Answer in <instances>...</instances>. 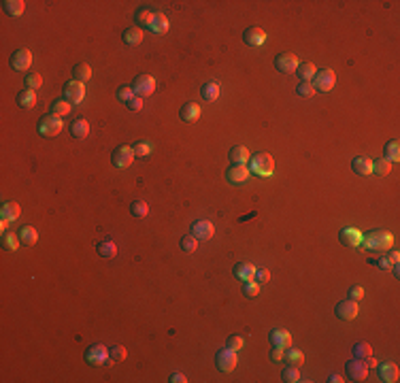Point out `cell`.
I'll list each match as a JSON object with an SVG mask.
<instances>
[{
    "mask_svg": "<svg viewBox=\"0 0 400 383\" xmlns=\"http://www.w3.org/2000/svg\"><path fill=\"white\" fill-rule=\"evenodd\" d=\"M200 96H203L207 103L217 100V98H219V83L217 81H207L203 88H200Z\"/></svg>",
    "mask_w": 400,
    "mask_h": 383,
    "instance_id": "obj_29",
    "label": "cell"
},
{
    "mask_svg": "<svg viewBox=\"0 0 400 383\" xmlns=\"http://www.w3.org/2000/svg\"><path fill=\"white\" fill-rule=\"evenodd\" d=\"M270 358H273V362H281L283 360V349L281 347H273V351H270Z\"/></svg>",
    "mask_w": 400,
    "mask_h": 383,
    "instance_id": "obj_56",
    "label": "cell"
},
{
    "mask_svg": "<svg viewBox=\"0 0 400 383\" xmlns=\"http://www.w3.org/2000/svg\"><path fill=\"white\" fill-rule=\"evenodd\" d=\"M215 364H217V368H219L222 373H232L234 368H236V364H238L236 351L234 349H228V347L219 349L215 353Z\"/></svg>",
    "mask_w": 400,
    "mask_h": 383,
    "instance_id": "obj_6",
    "label": "cell"
},
{
    "mask_svg": "<svg viewBox=\"0 0 400 383\" xmlns=\"http://www.w3.org/2000/svg\"><path fill=\"white\" fill-rule=\"evenodd\" d=\"M345 373L351 381H364L366 375H368V366H366V360H358L353 358L345 364Z\"/></svg>",
    "mask_w": 400,
    "mask_h": 383,
    "instance_id": "obj_12",
    "label": "cell"
},
{
    "mask_svg": "<svg viewBox=\"0 0 400 383\" xmlns=\"http://www.w3.org/2000/svg\"><path fill=\"white\" fill-rule=\"evenodd\" d=\"M134 22H136V26L141 28V30H143V28H147V30H149V28H151V22H153V13H151L147 7H141V9L136 11V15H134Z\"/></svg>",
    "mask_w": 400,
    "mask_h": 383,
    "instance_id": "obj_35",
    "label": "cell"
},
{
    "mask_svg": "<svg viewBox=\"0 0 400 383\" xmlns=\"http://www.w3.org/2000/svg\"><path fill=\"white\" fill-rule=\"evenodd\" d=\"M370 356H373V347H370L368 343L360 340V343L353 345V358H358V360H368Z\"/></svg>",
    "mask_w": 400,
    "mask_h": 383,
    "instance_id": "obj_39",
    "label": "cell"
},
{
    "mask_svg": "<svg viewBox=\"0 0 400 383\" xmlns=\"http://www.w3.org/2000/svg\"><path fill=\"white\" fill-rule=\"evenodd\" d=\"M328 381H330V383H343L345 379H343L341 375H330V377H328Z\"/></svg>",
    "mask_w": 400,
    "mask_h": 383,
    "instance_id": "obj_59",
    "label": "cell"
},
{
    "mask_svg": "<svg viewBox=\"0 0 400 383\" xmlns=\"http://www.w3.org/2000/svg\"><path fill=\"white\" fill-rule=\"evenodd\" d=\"M296 94H298V96H303V98H311L313 94H315V88H313V83H311V81H300V83H298V88H296Z\"/></svg>",
    "mask_w": 400,
    "mask_h": 383,
    "instance_id": "obj_48",
    "label": "cell"
},
{
    "mask_svg": "<svg viewBox=\"0 0 400 383\" xmlns=\"http://www.w3.org/2000/svg\"><path fill=\"white\" fill-rule=\"evenodd\" d=\"M19 240H22V245H28V247H32V245H36V240H38V232H36V228L34 226H30V224H26V226H22L19 228Z\"/></svg>",
    "mask_w": 400,
    "mask_h": 383,
    "instance_id": "obj_25",
    "label": "cell"
},
{
    "mask_svg": "<svg viewBox=\"0 0 400 383\" xmlns=\"http://www.w3.org/2000/svg\"><path fill=\"white\" fill-rule=\"evenodd\" d=\"M132 151H134V158H145V155H149L151 147L147 143H134L132 145Z\"/></svg>",
    "mask_w": 400,
    "mask_h": 383,
    "instance_id": "obj_52",
    "label": "cell"
},
{
    "mask_svg": "<svg viewBox=\"0 0 400 383\" xmlns=\"http://www.w3.org/2000/svg\"><path fill=\"white\" fill-rule=\"evenodd\" d=\"M243 345H245V338L238 336V334H230V336H228V340H226V347L228 349H234V351L243 349Z\"/></svg>",
    "mask_w": 400,
    "mask_h": 383,
    "instance_id": "obj_50",
    "label": "cell"
},
{
    "mask_svg": "<svg viewBox=\"0 0 400 383\" xmlns=\"http://www.w3.org/2000/svg\"><path fill=\"white\" fill-rule=\"evenodd\" d=\"M349 298H351V300H355V303L362 300V298H364V288H362V286H353V288H349Z\"/></svg>",
    "mask_w": 400,
    "mask_h": 383,
    "instance_id": "obj_53",
    "label": "cell"
},
{
    "mask_svg": "<svg viewBox=\"0 0 400 383\" xmlns=\"http://www.w3.org/2000/svg\"><path fill=\"white\" fill-rule=\"evenodd\" d=\"M168 381H170V383H185V381H188V377L181 375V373H173Z\"/></svg>",
    "mask_w": 400,
    "mask_h": 383,
    "instance_id": "obj_57",
    "label": "cell"
},
{
    "mask_svg": "<svg viewBox=\"0 0 400 383\" xmlns=\"http://www.w3.org/2000/svg\"><path fill=\"white\" fill-rule=\"evenodd\" d=\"M213 234H215V226L209 219H198L192 224V236H196L198 240H209Z\"/></svg>",
    "mask_w": 400,
    "mask_h": 383,
    "instance_id": "obj_16",
    "label": "cell"
},
{
    "mask_svg": "<svg viewBox=\"0 0 400 383\" xmlns=\"http://www.w3.org/2000/svg\"><path fill=\"white\" fill-rule=\"evenodd\" d=\"M368 262H373L379 271H392V260L388 258V255H381V258H377V260H368Z\"/></svg>",
    "mask_w": 400,
    "mask_h": 383,
    "instance_id": "obj_51",
    "label": "cell"
},
{
    "mask_svg": "<svg viewBox=\"0 0 400 383\" xmlns=\"http://www.w3.org/2000/svg\"><path fill=\"white\" fill-rule=\"evenodd\" d=\"M315 73H317V68L313 62H303L296 68V75L300 77V81H311L313 77H315Z\"/></svg>",
    "mask_w": 400,
    "mask_h": 383,
    "instance_id": "obj_37",
    "label": "cell"
},
{
    "mask_svg": "<svg viewBox=\"0 0 400 383\" xmlns=\"http://www.w3.org/2000/svg\"><path fill=\"white\" fill-rule=\"evenodd\" d=\"M200 105L198 103H188V105H183L181 107V111H179V117L183 119V122H188V124H192V122H196L198 117H200Z\"/></svg>",
    "mask_w": 400,
    "mask_h": 383,
    "instance_id": "obj_26",
    "label": "cell"
},
{
    "mask_svg": "<svg viewBox=\"0 0 400 383\" xmlns=\"http://www.w3.org/2000/svg\"><path fill=\"white\" fill-rule=\"evenodd\" d=\"M281 379H283L285 383H298V381H300V371H298V366H292V364H288V366L283 368Z\"/></svg>",
    "mask_w": 400,
    "mask_h": 383,
    "instance_id": "obj_41",
    "label": "cell"
},
{
    "mask_svg": "<svg viewBox=\"0 0 400 383\" xmlns=\"http://www.w3.org/2000/svg\"><path fill=\"white\" fill-rule=\"evenodd\" d=\"M9 64L13 70H17V73H26L28 68H30L32 64V53L30 49H17V51H13V55L9 58Z\"/></svg>",
    "mask_w": 400,
    "mask_h": 383,
    "instance_id": "obj_7",
    "label": "cell"
},
{
    "mask_svg": "<svg viewBox=\"0 0 400 383\" xmlns=\"http://www.w3.org/2000/svg\"><path fill=\"white\" fill-rule=\"evenodd\" d=\"M249 170H251V175H258L262 179L270 177V175L275 173V160H273V155L266 153V151L253 153L251 158H249Z\"/></svg>",
    "mask_w": 400,
    "mask_h": 383,
    "instance_id": "obj_1",
    "label": "cell"
},
{
    "mask_svg": "<svg viewBox=\"0 0 400 383\" xmlns=\"http://www.w3.org/2000/svg\"><path fill=\"white\" fill-rule=\"evenodd\" d=\"M298 58L294 53H279L277 58H275V68L279 70V73H296V68H298Z\"/></svg>",
    "mask_w": 400,
    "mask_h": 383,
    "instance_id": "obj_14",
    "label": "cell"
},
{
    "mask_svg": "<svg viewBox=\"0 0 400 383\" xmlns=\"http://www.w3.org/2000/svg\"><path fill=\"white\" fill-rule=\"evenodd\" d=\"M255 271H258V268L251 262H236L232 268V275L241 281H251V279H255Z\"/></svg>",
    "mask_w": 400,
    "mask_h": 383,
    "instance_id": "obj_19",
    "label": "cell"
},
{
    "mask_svg": "<svg viewBox=\"0 0 400 383\" xmlns=\"http://www.w3.org/2000/svg\"><path fill=\"white\" fill-rule=\"evenodd\" d=\"M249 175H251V170L247 168V164H232L226 170V179H228V183H232V186L245 183L249 179Z\"/></svg>",
    "mask_w": 400,
    "mask_h": 383,
    "instance_id": "obj_13",
    "label": "cell"
},
{
    "mask_svg": "<svg viewBox=\"0 0 400 383\" xmlns=\"http://www.w3.org/2000/svg\"><path fill=\"white\" fill-rule=\"evenodd\" d=\"M24 85H26V90H34L36 92L41 85H43V77L38 73H28L24 77Z\"/></svg>",
    "mask_w": 400,
    "mask_h": 383,
    "instance_id": "obj_44",
    "label": "cell"
},
{
    "mask_svg": "<svg viewBox=\"0 0 400 383\" xmlns=\"http://www.w3.org/2000/svg\"><path fill=\"white\" fill-rule=\"evenodd\" d=\"M90 79H92V66L85 64V62L75 64V68H73V81L85 83V81H90Z\"/></svg>",
    "mask_w": 400,
    "mask_h": 383,
    "instance_id": "obj_33",
    "label": "cell"
},
{
    "mask_svg": "<svg viewBox=\"0 0 400 383\" xmlns=\"http://www.w3.org/2000/svg\"><path fill=\"white\" fill-rule=\"evenodd\" d=\"M132 90L138 98H147L155 92V79L151 75H138L132 83Z\"/></svg>",
    "mask_w": 400,
    "mask_h": 383,
    "instance_id": "obj_9",
    "label": "cell"
},
{
    "mask_svg": "<svg viewBox=\"0 0 400 383\" xmlns=\"http://www.w3.org/2000/svg\"><path fill=\"white\" fill-rule=\"evenodd\" d=\"M266 38H268L266 32L262 30V28H258V26H251V28H247V30L243 32V41H245V45H249V47L264 45Z\"/></svg>",
    "mask_w": 400,
    "mask_h": 383,
    "instance_id": "obj_15",
    "label": "cell"
},
{
    "mask_svg": "<svg viewBox=\"0 0 400 383\" xmlns=\"http://www.w3.org/2000/svg\"><path fill=\"white\" fill-rule=\"evenodd\" d=\"M83 358L90 366H105V364H109V349L105 345H100V343H94V345H90L88 349H85Z\"/></svg>",
    "mask_w": 400,
    "mask_h": 383,
    "instance_id": "obj_5",
    "label": "cell"
},
{
    "mask_svg": "<svg viewBox=\"0 0 400 383\" xmlns=\"http://www.w3.org/2000/svg\"><path fill=\"white\" fill-rule=\"evenodd\" d=\"M19 213H22L19 205L13 203V200H9V203L3 205V209H0V217L7 219V221H15V219L19 217Z\"/></svg>",
    "mask_w": 400,
    "mask_h": 383,
    "instance_id": "obj_32",
    "label": "cell"
},
{
    "mask_svg": "<svg viewBox=\"0 0 400 383\" xmlns=\"http://www.w3.org/2000/svg\"><path fill=\"white\" fill-rule=\"evenodd\" d=\"M88 134H90V124H88V119L77 117L73 124H70V136H73V138L83 140Z\"/></svg>",
    "mask_w": 400,
    "mask_h": 383,
    "instance_id": "obj_22",
    "label": "cell"
},
{
    "mask_svg": "<svg viewBox=\"0 0 400 383\" xmlns=\"http://www.w3.org/2000/svg\"><path fill=\"white\" fill-rule=\"evenodd\" d=\"M358 303L355 300H351V298H347V300H341L336 307H334V313H336V317L338 319H343V321H351V319H355L358 317Z\"/></svg>",
    "mask_w": 400,
    "mask_h": 383,
    "instance_id": "obj_11",
    "label": "cell"
},
{
    "mask_svg": "<svg viewBox=\"0 0 400 383\" xmlns=\"http://www.w3.org/2000/svg\"><path fill=\"white\" fill-rule=\"evenodd\" d=\"M62 92H64L62 98H66L70 105H79V103H83V98H85V85L79 83V81H68V83H64Z\"/></svg>",
    "mask_w": 400,
    "mask_h": 383,
    "instance_id": "obj_10",
    "label": "cell"
},
{
    "mask_svg": "<svg viewBox=\"0 0 400 383\" xmlns=\"http://www.w3.org/2000/svg\"><path fill=\"white\" fill-rule=\"evenodd\" d=\"M130 213L134 217H145V215H149V205L145 200H134L130 205Z\"/></svg>",
    "mask_w": 400,
    "mask_h": 383,
    "instance_id": "obj_46",
    "label": "cell"
},
{
    "mask_svg": "<svg viewBox=\"0 0 400 383\" xmlns=\"http://www.w3.org/2000/svg\"><path fill=\"white\" fill-rule=\"evenodd\" d=\"M377 373H379V379L383 383H396L398 381V375H400L398 366L394 362H381V364H377Z\"/></svg>",
    "mask_w": 400,
    "mask_h": 383,
    "instance_id": "obj_18",
    "label": "cell"
},
{
    "mask_svg": "<svg viewBox=\"0 0 400 383\" xmlns=\"http://www.w3.org/2000/svg\"><path fill=\"white\" fill-rule=\"evenodd\" d=\"M377 364H379V362H377L373 356H370V358L366 360V366H370V368H377Z\"/></svg>",
    "mask_w": 400,
    "mask_h": 383,
    "instance_id": "obj_60",
    "label": "cell"
},
{
    "mask_svg": "<svg viewBox=\"0 0 400 383\" xmlns=\"http://www.w3.org/2000/svg\"><path fill=\"white\" fill-rule=\"evenodd\" d=\"M228 158H230L232 164H247L249 158H251V153L245 145H234L230 151H228Z\"/></svg>",
    "mask_w": 400,
    "mask_h": 383,
    "instance_id": "obj_23",
    "label": "cell"
},
{
    "mask_svg": "<svg viewBox=\"0 0 400 383\" xmlns=\"http://www.w3.org/2000/svg\"><path fill=\"white\" fill-rule=\"evenodd\" d=\"M70 111H73V105H70L66 98H58V100L51 103V113H53V115H58V117L68 115Z\"/></svg>",
    "mask_w": 400,
    "mask_h": 383,
    "instance_id": "obj_38",
    "label": "cell"
},
{
    "mask_svg": "<svg viewBox=\"0 0 400 383\" xmlns=\"http://www.w3.org/2000/svg\"><path fill=\"white\" fill-rule=\"evenodd\" d=\"M383 158H385V160H390V162L400 160V143H398L396 138L388 140V143L383 145Z\"/></svg>",
    "mask_w": 400,
    "mask_h": 383,
    "instance_id": "obj_34",
    "label": "cell"
},
{
    "mask_svg": "<svg viewBox=\"0 0 400 383\" xmlns=\"http://www.w3.org/2000/svg\"><path fill=\"white\" fill-rule=\"evenodd\" d=\"M96 251H98L100 258L111 260V258H115V255H117V245H115V240L105 238V240H98V243H96Z\"/></svg>",
    "mask_w": 400,
    "mask_h": 383,
    "instance_id": "obj_21",
    "label": "cell"
},
{
    "mask_svg": "<svg viewBox=\"0 0 400 383\" xmlns=\"http://www.w3.org/2000/svg\"><path fill=\"white\" fill-rule=\"evenodd\" d=\"M388 258H390V260H392V264H396V262H398V260H400V253H398V251H396V249H394V251H390V255H388Z\"/></svg>",
    "mask_w": 400,
    "mask_h": 383,
    "instance_id": "obj_58",
    "label": "cell"
},
{
    "mask_svg": "<svg viewBox=\"0 0 400 383\" xmlns=\"http://www.w3.org/2000/svg\"><path fill=\"white\" fill-rule=\"evenodd\" d=\"M168 28H170V24H168V17L164 15V13H153V22H151L149 30L153 34H166Z\"/></svg>",
    "mask_w": 400,
    "mask_h": 383,
    "instance_id": "obj_28",
    "label": "cell"
},
{
    "mask_svg": "<svg viewBox=\"0 0 400 383\" xmlns=\"http://www.w3.org/2000/svg\"><path fill=\"white\" fill-rule=\"evenodd\" d=\"M122 38H124V43L126 45H141V41H143V30L134 24V26H128L126 30H124V34H122Z\"/></svg>",
    "mask_w": 400,
    "mask_h": 383,
    "instance_id": "obj_27",
    "label": "cell"
},
{
    "mask_svg": "<svg viewBox=\"0 0 400 383\" xmlns=\"http://www.w3.org/2000/svg\"><path fill=\"white\" fill-rule=\"evenodd\" d=\"M373 173H375V175H379V177L390 175V173H392V162H390V160H385V158H381V160L373 162Z\"/></svg>",
    "mask_w": 400,
    "mask_h": 383,
    "instance_id": "obj_42",
    "label": "cell"
},
{
    "mask_svg": "<svg viewBox=\"0 0 400 383\" xmlns=\"http://www.w3.org/2000/svg\"><path fill=\"white\" fill-rule=\"evenodd\" d=\"M362 232L358 228H343L338 232V240H341V245H345V247H360L362 245Z\"/></svg>",
    "mask_w": 400,
    "mask_h": 383,
    "instance_id": "obj_17",
    "label": "cell"
},
{
    "mask_svg": "<svg viewBox=\"0 0 400 383\" xmlns=\"http://www.w3.org/2000/svg\"><path fill=\"white\" fill-rule=\"evenodd\" d=\"M260 294V283L251 279V281H243V296L245 298H255Z\"/></svg>",
    "mask_w": 400,
    "mask_h": 383,
    "instance_id": "obj_43",
    "label": "cell"
},
{
    "mask_svg": "<svg viewBox=\"0 0 400 383\" xmlns=\"http://www.w3.org/2000/svg\"><path fill=\"white\" fill-rule=\"evenodd\" d=\"M36 105V92L34 90H22L17 94V107L22 109H32Z\"/></svg>",
    "mask_w": 400,
    "mask_h": 383,
    "instance_id": "obj_36",
    "label": "cell"
},
{
    "mask_svg": "<svg viewBox=\"0 0 400 383\" xmlns=\"http://www.w3.org/2000/svg\"><path fill=\"white\" fill-rule=\"evenodd\" d=\"M62 117L53 115V113H45V115H41L38 119V134L41 136H58L62 132Z\"/></svg>",
    "mask_w": 400,
    "mask_h": 383,
    "instance_id": "obj_3",
    "label": "cell"
},
{
    "mask_svg": "<svg viewBox=\"0 0 400 383\" xmlns=\"http://www.w3.org/2000/svg\"><path fill=\"white\" fill-rule=\"evenodd\" d=\"M3 9H5V13L9 17H19L22 13L26 11V3H24V0H5Z\"/></svg>",
    "mask_w": 400,
    "mask_h": 383,
    "instance_id": "obj_30",
    "label": "cell"
},
{
    "mask_svg": "<svg viewBox=\"0 0 400 383\" xmlns=\"http://www.w3.org/2000/svg\"><path fill=\"white\" fill-rule=\"evenodd\" d=\"M179 247H181V251H185V253H192V251H196V249H198V238H196V236H192V234L183 236V238L179 240Z\"/></svg>",
    "mask_w": 400,
    "mask_h": 383,
    "instance_id": "obj_45",
    "label": "cell"
},
{
    "mask_svg": "<svg viewBox=\"0 0 400 383\" xmlns=\"http://www.w3.org/2000/svg\"><path fill=\"white\" fill-rule=\"evenodd\" d=\"M136 94H134V90H132V85H122V88L117 90V100L119 103H128V100H132V98H134Z\"/></svg>",
    "mask_w": 400,
    "mask_h": 383,
    "instance_id": "obj_49",
    "label": "cell"
},
{
    "mask_svg": "<svg viewBox=\"0 0 400 383\" xmlns=\"http://www.w3.org/2000/svg\"><path fill=\"white\" fill-rule=\"evenodd\" d=\"M351 168H353V173H355V175H360V177H368L370 173H373V162H370L368 158H362V155H358V158H353V160H351Z\"/></svg>",
    "mask_w": 400,
    "mask_h": 383,
    "instance_id": "obj_24",
    "label": "cell"
},
{
    "mask_svg": "<svg viewBox=\"0 0 400 383\" xmlns=\"http://www.w3.org/2000/svg\"><path fill=\"white\" fill-rule=\"evenodd\" d=\"M311 83H313V88H315V92L319 90V92L328 94L336 85V75H334V70H330V68H322V70H317V73H315V77L311 79Z\"/></svg>",
    "mask_w": 400,
    "mask_h": 383,
    "instance_id": "obj_4",
    "label": "cell"
},
{
    "mask_svg": "<svg viewBox=\"0 0 400 383\" xmlns=\"http://www.w3.org/2000/svg\"><path fill=\"white\" fill-rule=\"evenodd\" d=\"M268 279H270L268 268H258V271H255V281H258V283H266Z\"/></svg>",
    "mask_w": 400,
    "mask_h": 383,
    "instance_id": "obj_54",
    "label": "cell"
},
{
    "mask_svg": "<svg viewBox=\"0 0 400 383\" xmlns=\"http://www.w3.org/2000/svg\"><path fill=\"white\" fill-rule=\"evenodd\" d=\"M362 245L370 251H388L394 245V236L388 230H370L362 236Z\"/></svg>",
    "mask_w": 400,
    "mask_h": 383,
    "instance_id": "obj_2",
    "label": "cell"
},
{
    "mask_svg": "<svg viewBox=\"0 0 400 383\" xmlns=\"http://www.w3.org/2000/svg\"><path fill=\"white\" fill-rule=\"evenodd\" d=\"M126 360V347L124 345H115L109 349V364L113 362H124Z\"/></svg>",
    "mask_w": 400,
    "mask_h": 383,
    "instance_id": "obj_47",
    "label": "cell"
},
{
    "mask_svg": "<svg viewBox=\"0 0 400 383\" xmlns=\"http://www.w3.org/2000/svg\"><path fill=\"white\" fill-rule=\"evenodd\" d=\"M126 107L130 109V111H134V113H136V111H141V109H143V98L134 96L132 100H128V103H126Z\"/></svg>",
    "mask_w": 400,
    "mask_h": 383,
    "instance_id": "obj_55",
    "label": "cell"
},
{
    "mask_svg": "<svg viewBox=\"0 0 400 383\" xmlns=\"http://www.w3.org/2000/svg\"><path fill=\"white\" fill-rule=\"evenodd\" d=\"M132 160H134V151H132V147H128V145H119V147H115V151L111 153V164L115 168L130 166Z\"/></svg>",
    "mask_w": 400,
    "mask_h": 383,
    "instance_id": "obj_8",
    "label": "cell"
},
{
    "mask_svg": "<svg viewBox=\"0 0 400 383\" xmlns=\"http://www.w3.org/2000/svg\"><path fill=\"white\" fill-rule=\"evenodd\" d=\"M268 338H270V345H273V347H281V349H285V347H290V345H292V334H290L288 330H283V328H275V330H270Z\"/></svg>",
    "mask_w": 400,
    "mask_h": 383,
    "instance_id": "obj_20",
    "label": "cell"
},
{
    "mask_svg": "<svg viewBox=\"0 0 400 383\" xmlns=\"http://www.w3.org/2000/svg\"><path fill=\"white\" fill-rule=\"evenodd\" d=\"M19 245H22L19 234H15V232H5V234H3V247H5L7 251H15Z\"/></svg>",
    "mask_w": 400,
    "mask_h": 383,
    "instance_id": "obj_40",
    "label": "cell"
},
{
    "mask_svg": "<svg viewBox=\"0 0 400 383\" xmlns=\"http://www.w3.org/2000/svg\"><path fill=\"white\" fill-rule=\"evenodd\" d=\"M283 360L288 362V364H292V366H300L305 362V353L300 351V349H296V347H285L283 349Z\"/></svg>",
    "mask_w": 400,
    "mask_h": 383,
    "instance_id": "obj_31",
    "label": "cell"
}]
</instances>
